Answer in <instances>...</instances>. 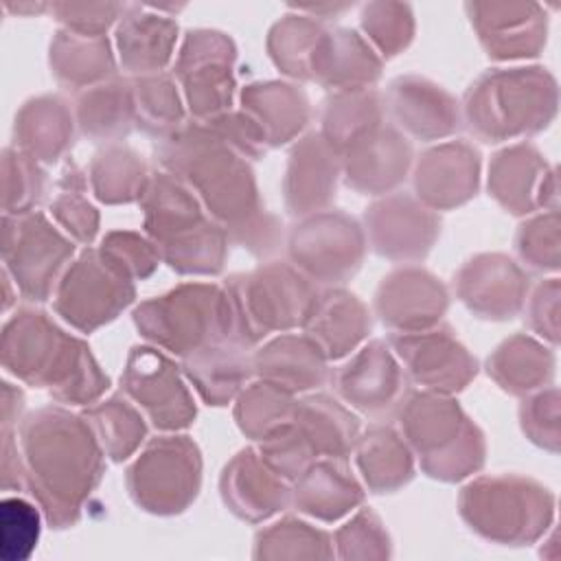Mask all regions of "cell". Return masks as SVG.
<instances>
[{
	"mask_svg": "<svg viewBox=\"0 0 561 561\" xmlns=\"http://www.w3.org/2000/svg\"><path fill=\"white\" fill-rule=\"evenodd\" d=\"M22 480L55 528L77 522L83 497L101 478V451L90 427L59 410L44 408L22 427Z\"/></svg>",
	"mask_w": 561,
	"mask_h": 561,
	"instance_id": "obj_1",
	"label": "cell"
},
{
	"mask_svg": "<svg viewBox=\"0 0 561 561\" xmlns=\"http://www.w3.org/2000/svg\"><path fill=\"white\" fill-rule=\"evenodd\" d=\"M4 366L31 383L55 388L66 401L83 403L107 388L90 348L37 311H22L7 324Z\"/></svg>",
	"mask_w": 561,
	"mask_h": 561,
	"instance_id": "obj_2",
	"label": "cell"
},
{
	"mask_svg": "<svg viewBox=\"0 0 561 561\" xmlns=\"http://www.w3.org/2000/svg\"><path fill=\"white\" fill-rule=\"evenodd\" d=\"M147 195V230L164 250L169 265L180 272H217L224 234L202 219L191 193L169 175H160L151 182Z\"/></svg>",
	"mask_w": 561,
	"mask_h": 561,
	"instance_id": "obj_3",
	"label": "cell"
},
{
	"mask_svg": "<svg viewBox=\"0 0 561 561\" xmlns=\"http://www.w3.org/2000/svg\"><path fill=\"white\" fill-rule=\"evenodd\" d=\"M550 508L552 500L546 489L517 478L478 480L460 497V513L467 524L482 537L504 543L535 539Z\"/></svg>",
	"mask_w": 561,
	"mask_h": 561,
	"instance_id": "obj_4",
	"label": "cell"
},
{
	"mask_svg": "<svg viewBox=\"0 0 561 561\" xmlns=\"http://www.w3.org/2000/svg\"><path fill=\"white\" fill-rule=\"evenodd\" d=\"M131 497L151 513L184 511L199 489V451L182 438H160L129 469Z\"/></svg>",
	"mask_w": 561,
	"mask_h": 561,
	"instance_id": "obj_5",
	"label": "cell"
},
{
	"mask_svg": "<svg viewBox=\"0 0 561 561\" xmlns=\"http://www.w3.org/2000/svg\"><path fill=\"white\" fill-rule=\"evenodd\" d=\"M131 296L134 287L123 265H116L110 254L85 250L59 285L57 309L68 322L90 331L112 320Z\"/></svg>",
	"mask_w": 561,
	"mask_h": 561,
	"instance_id": "obj_6",
	"label": "cell"
},
{
	"mask_svg": "<svg viewBox=\"0 0 561 561\" xmlns=\"http://www.w3.org/2000/svg\"><path fill=\"white\" fill-rule=\"evenodd\" d=\"M72 254V243L53 230L42 215L15 217V228L4 230V263L31 300H44L57 272Z\"/></svg>",
	"mask_w": 561,
	"mask_h": 561,
	"instance_id": "obj_7",
	"label": "cell"
},
{
	"mask_svg": "<svg viewBox=\"0 0 561 561\" xmlns=\"http://www.w3.org/2000/svg\"><path fill=\"white\" fill-rule=\"evenodd\" d=\"M123 383L127 394L136 399L156 427H184L195 416V405L173 364L153 348H134Z\"/></svg>",
	"mask_w": 561,
	"mask_h": 561,
	"instance_id": "obj_8",
	"label": "cell"
},
{
	"mask_svg": "<svg viewBox=\"0 0 561 561\" xmlns=\"http://www.w3.org/2000/svg\"><path fill=\"white\" fill-rule=\"evenodd\" d=\"M392 344L405 359L412 377L432 388H460L443 366H447L462 381H467L471 373H476V362L465 353L458 342H454L445 333H401L392 337Z\"/></svg>",
	"mask_w": 561,
	"mask_h": 561,
	"instance_id": "obj_9",
	"label": "cell"
},
{
	"mask_svg": "<svg viewBox=\"0 0 561 561\" xmlns=\"http://www.w3.org/2000/svg\"><path fill=\"white\" fill-rule=\"evenodd\" d=\"M337 390L364 412H383L401 394V370L383 344L375 342L344 366Z\"/></svg>",
	"mask_w": 561,
	"mask_h": 561,
	"instance_id": "obj_10",
	"label": "cell"
},
{
	"mask_svg": "<svg viewBox=\"0 0 561 561\" xmlns=\"http://www.w3.org/2000/svg\"><path fill=\"white\" fill-rule=\"evenodd\" d=\"M248 359L232 340L206 344L186 355L184 370L199 388L202 397L221 405L239 388L245 377Z\"/></svg>",
	"mask_w": 561,
	"mask_h": 561,
	"instance_id": "obj_11",
	"label": "cell"
},
{
	"mask_svg": "<svg viewBox=\"0 0 561 561\" xmlns=\"http://www.w3.org/2000/svg\"><path fill=\"white\" fill-rule=\"evenodd\" d=\"M224 484L248 486V493L232 497L230 511L243 519L259 522L287 504V489L274 478L272 471H263L252 451H243L230 469L224 473Z\"/></svg>",
	"mask_w": 561,
	"mask_h": 561,
	"instance_id": "obj_12",
	"label": "cell"
},
{
	"mask_svg": "<svg viewBox=\"0 0 561 561\" xmlns=\"http://www.w3.org/2000/svg\"><path fill=\"white\" fill-rule=\"evenodd\" d=\"M359 500L362 491L355 480L333 465H316L311 471H307L302 489L296 491V504L327 522L337 519Z\"/></svg>",
	"mask_w": 561,
	"mask_h": 561,
	"instance_id": "obj_13",
	"label": "cell"
},
{
	"mask_svg": "<svg viewBox=\"0 0 561 561\" xmlns=\"http://www.w3.org/2000/svg\"><path fill=\"white\" fill-rule=\"evenodd\" d=\"M359 467L368 484L377 491H390L412 476L410 454L401 445L399 436L390 430L377 427L364 438L359 451Z\"/></svg>",
	"mask_w": 561,
	"mask_h": 561,
	"instance_id": "obj_14",
	"label": "cell"
},
{
	"mask_svg": "<svg viewBox=\"0 0 561 561\" xmlns=\"http://www.w3.org/2000/svg\"><path fill=\"white\" fill-rule=\"evenodd\" d=\"M39 511L22 497L0 502V557L4 561H26L39 539Z\"/></svg>",
	"mask_w": 561,
	"mask_h": 561,
	"instance_id": "obj_15",
	"label": "cell"
},
{
	"mask_svg": "<svg viewBox=\"0 0 561 561\" xmlns=\"http://www.w3.org/2000/svg\"><path fill=\"white\" fill-rule=\"evenodd\" d=\"M254 557H333V548L327 533L296 519H285L256 537Z\"/></svg>",
	"mask_w": 561,
	"mask_h": 561,
	"instance_id": "obj_16",
	"label": "cell"
},
{
	"mask_svg": "<svg viewBox=\"0 0 561 561\" xmlns=\"http://www.w3.org/2000/svg\"><path fill=\"white\" fill-rule=\"evenodd\" d=\"M96 419L105 421L101 423L103 430V445L112 454L114 460L127 458V454L142 440L145 436V423L142 419L121 399H112L99 410L92 412Z\"/></svg>",
	"mask_w": 561,
	"mask_h": 561,
	"instance_id": "obj_17",
	"label": "cell"
},
{
	"mask_svg": "<svg viewBox=\"0 0 561 561\" xmlns=\"http://www.w3.org/2000/svg\"><path fill=\"white\" fill-rule=\"evenodd\" d=\"M294 357H298V364H322V351L311 342V346H307V342H296V351ZM278 364H287L294 366L296 362L289 357L287 353V340H276L274 344H270L265 348V353L259 355L256 359V368H267V366H278ZM322 370L324 366H305L302 370L296 373V368H283L280 375L274 377V386L280 383V379H289L291 377V388H313V383L322 381Z\"/></svg>",
	"mask_w": 561,
	"mask_h": 561,
	"instance_id": "obj_18",
	"label": "cell"
},
{
	"mask_svg": "<svg viewBox=\"0 0 561 561\" xmlns=\"http://www.w3.org/2000/svg\"><path fill=\"white\" fill-rule=\"evenodd\" d=\"M340 557H388V537L370 513H362L337 533Z\"/></svg>",
	"mask_w": 561,
	"mask_h": 561,
	"instance_id": "obj_19",
	"label": "cell"
}]
</instances>
